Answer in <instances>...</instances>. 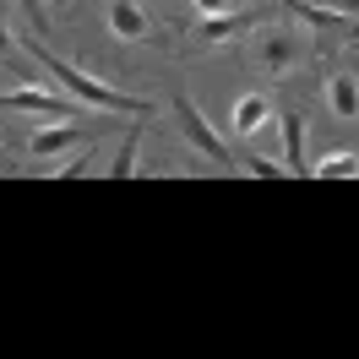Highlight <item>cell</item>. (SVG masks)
Instances as JSON below:
<instances>
[{
	"label": "cell",
	"mask_w": 359,
	"mask_h": 359,
	"mask_svg": "<svg viewBox=\"0 0 359 359\" xmlns=\"http://www.w3.org/2000/svg\"><path fill=\"white\" fill-rule=\"evenodd\" d=\"M27 49H33V60L49 71V76H60V88L76 98V104H93V109H109V114H147V104L142 98H131V93H114V88H104V82H93L82 66H71V60H60V55H49L39 39H22Z\"/></svg>",
	"instance_id": "obj_1"
},
{
	"label": "cell",
	"mask_w": 359,
	"mask_h": 359,
	"mask_svg": "<svg viewBox=\"0 0 359 359\" xmlns=\"http://www.w3.org/2000/svg\"><path fill=\"white\" fill-rule=\"evenodd\" d=\"M250 55H256V66L267 71V76H294V71L311 60V39L294 33V27H262Z\"/></svg>",
	"instance_id": "obj_2"
},
{
	"label": "cell",
	"mask_w": 359,
	"mask_h": 359,
	"mask_svg": "<svg viewBox=\"0 0 359 359\" xmlns=\"http://www.w3.org/2000/svg\"><path fill=\"white\" fill-rule=\"evenodd\" d=\"M175 120H180V136L196 147L202 158H212V163H234V153H229V142L218 131H212V120H207L191 98H175Z\"/></svg>",
	"instance_id": "obj_3"
},
{
	"label": "cell",
	"mask_w": 359,
	"mask_h": 359,
	"mask_svg": "<svg viewBox=\"0 0 359 359\" xmlns=\"http://www.w3.org/2000/svg\"><path fill=\"white\" fill-rule=\"evenodd\" d=\"M0 109H17V114H55V120H76L82 104L76 98H60V93H44L39 82H22V88L0 93Z\"/></svg>",
	"instance_id": "obj_4"
},
{
	"label": "cell",
	"mask_w": 359,
	"mask_h": 359,
	"mask_svg": "<svg viewBox=\"0 0 359 359\" xmlns=\"http://www.w3.org/2000/svg\"><path fill=\"white\" fill-rule=\"evenodd\" d=\"M109 33H114V39H126V44L147 39V33H153L147 6H142V0H109Z\"/></svg>",
	"instance_id": "obj_5"
},
{
	"label": "cell",
	"mask_w": 359,
	"mask_h": 359,
	"mask_svg": "<svg viewBox=\"0 0 359 359\" xmlns=\"http://www.w3.org/2000/svg\"><path fill=\"white\" fill-rule=\"evenodd\" d=\"M267 120H272V104L262 98V93H245V98H234V109H229V131L234 136H256Z\"/></svg>",
	"instance_id": "obj_6"
},
{
	"label": "cell",
	"mask_w": 359,
	"mask_h": 359,
	"mask_svg": "<svg viewBox=\"0 0 359 359\" xmlns=\"http://www.w3.org/2000/svg\"><path fill=\"white\" fill-rule=\"evenodd\" d=\"M278 126H283V169L289 175H311V163H305V120L299 114H278Z\"/></svg>",
	"instance_id": "obj_7"
},
{
	"label": "cell",
	"mask_w": 359,
	"mask_h": 359,
	"mask_svg": "<svg viewBox=\"0 0 359 359\" xmlns=\"http://www.w3.org/2000/svg\"><path fill=\"white\" fill-rule=\"evenodd\" d=\"M76 142H82V131H76L71 120H60V126H44V131L27 136V153L33 158H55V153H66V147H76Z\"/></svg>",
	"instance_id": "obj_8"
},
{
	"label": "cell",
	"mask_w": 359,
	"mask_h": 359,
	"mask_svg": "<svg viewBox=\"0 0 359 359\" xmlns=\"http://www.w3.org/2000/svg\"><path fill=\"white\" fill-rule=\"evenodd\" d=\"M327 104H332L337 120H359V82L348 76V71L327 76Z\"/></svg>",
	"instance_id": "obj_9"
},
{
	"label": "cell",
	"mask_w": 359,
	"mask_h": 359,
	"mask_svg": "<svg viewBox=\"0 0 359 359\" xmlns=\"http://www.w3.org/2000/svg\"><path fill=\"white\" fill-rule=\"evenodd\" d=\"M316 180H354L359 175V153H332V158H316L311 163Z\"/></svg>",
	"instance_id": "obj_10"
},
{
	"label": "cell",
	"mask_w": 359,
	"mask_h": 359,
	"mask_svg": "<svg viewBox=\"0 0 359 359\" xmlns=\"http://www.w3.org/2000/svg\"><path fill=\"white\" fill-rule=\"evenodd\" d=\"M240 27H245V17H229V11H224V17H207V22H202V39H207V44H218V39L240 33Z\"/></svg>",
	"instance_id": "obj_11"
},
{
	"label": "cell",
	"mask_w": 359,
	"mask_h": 359,
	"mask_svg": "<svg viewBox=\"0 0 359 359\" xmlns=\"http://www.w3.org/2000/svg\"><path fill=\"white\" fill-rule=\"evenodd\" d=\"M109 175H114V180H131V175H136V131L126 136V147H120V158H114Z\"/></svg>",
	"instance_id": "obj_12"
},
{
	"label": "cell",
	"mask_w": 359,
	"mask_h": 359,
	"mask_svg": "<svg viewBox=\"0 0 359 359\" xmlns=\"http://www.w3.org/2000/svg\"><path fill=\"white\" fill-rule=\"evenodd\" d=\"M245 169L250 175H262V180H278V175H289L283 163H272V158H245Z\"/></svg>",
	"instance_id": "obj_13"
},
{
	"label": "cell",
	"mask_w": 359,
	"mask_h": 359,
	"mask_svg": "<svg viewBox=\"0 0 359 359\" xmlns=\"http://www.w3.org/2000/svg\"><path fill=\"white\" fill-rule=\"evenodd\" d=\"M191 6H196L202 17H224V11H229V0H191Z\"/></svg>",
	"instance_id": "obj_14"
},
{
	"label": "cell",
	"mask_w": 359,
	"mask_h": 359,
	"mask_svg": "<svg viewBox=\"0 0 359 359\" xmlns=\"http://www.w3.org/2000/svg\"><path fill=\"white\" fill-rule=\"evenodd\" d=\"M11 49H17V39H11V27L0 22V60H11Z\"/></svg>",
	"instance_id": "obj_15"
},
{
	"label": "cell",
	"mask_w": 359,
	"mask_h": 359,
	"mask_svg": "<svg viewBox=\"0 0 359 359\" xmlns=\"http://www.w3.org/2000/svg\"><path fill=\"white\" fill-rule=\"evenodd\" d=\"M17 6H22V11H27V17H33V22H49V11H44V6H39V0H17Z\"/></svg>",
	"instance_id": "obj_16"
},
{
	"label": "cell",
	"mask_w": 359,
	"mask_h": 359,
	"mask_svg": "<svg viewBox=\"0 0 359 359\" xmlns=\"http://www.w3.org/2000/svg\"><path fill=\"white\" fill-rule=\"evenodd\" d=\"M343 11H348V17H359V0H343Z\"/></svg>",
	"instance_id": "obj_17"
},
{
	"label": "cell",
	"mask_w": 359,
	"mask_h": 359,
	"mask_svg": "<svg viewBox=\"0 0 359 359\" xmlns=\"http://www.w3.org/2000/svg\"><path fill=\"white\" fill-rule=\"evenodd\" d=\"M55 6H66V0H55Z\"/></svg>",
	"instance_id": "obj_18"
}]
</instances>
